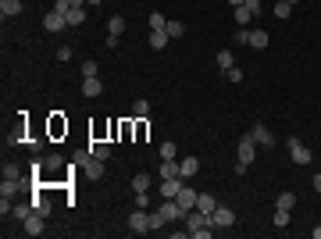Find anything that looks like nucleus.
<instances>
[{"label":"nucleus","instance_id":"79ce46f5","mask_svg":"<svg viewBox=\"0 0 321 239\" xmlns=\"http://www.w3.org/2000/svg\"><path fill=\"white\" fill-rule=\"evenodd\" d=\"M54 57H57V61H64V64H68V57H71V47H61V50H57V54H54Z\"/></svg>","mask_w":321,"mask_h":239},{"label":"nucleus","instance_id":"f257e3e1","mask_svg":"<svg viewBox=\"0 0 321 239\" xmlns=\"http://www.w3.org/2000/svg\"><path fill=\"white\" fill-rule=\"evenodd\" d=\"M75 168H83V175H86V179H93V182H97V179H104V161H97V157L90 153V146H86L83 153H75Z\"/></svg>","mask_w":321,"mask_h":239},{"label":"nucleus","instance_id":"a18cd8bd","mask_svg":"<svg viewBox=\"0 0 321 239\" xmlns=\"http://www.w3.org/2000/svg\"><path fill=\"white\" fill-rule=\"evenodd\" d=\"M228 4H232V8H243V4H247V0H228Z\"/></svg>","mask_w":321,"mask_h":239},{"label":"nucleus","instance_id":"c85d7f7f","mask_svg":"<svg viewBox=\"0 0 321 239\" xmlns=\"http://www.w3.org/2000/svg\"><path fill=\"white\" fill-rule=\"evenodd\" d=\"M146 114H150V104H146V100H136V104H132V118H139V122H143Z\"/></svg>","mask_w":321,"mask_h":239},{"label":"nucleus","instance_id":"6e6552de","mask_svg":"<svg viewBox=\"0 0 321 239\" xmlns=\"http://www.w3.org/2000/svg\"><path fill=\"white\" fill-rule=\"evenodd\" d=\"M22 232H25V235H43V232H47V228H43V214L32 211V214L22 221Z\"/></svg>","mask_w":321,"mask_h":239},{"label":"nucleus","instance_id":"c756f323","mask_svg":"<svg viewBox=\"0 0 321 239\" xmlns=\"http://www.w3.org/2000/svg\"><path fill=\"white\" fill-rule=\"evenodd\" d=\"M97 71H100L97 61H83V78H97Z\"/></svg>","mask_w":321,"mask_h":239},{"label":"nucleus","instance_id":"09e8293b","mask_svg":"<svg viewBox=\"0 0 321 239\" xmlns=\"http://www.w3.org/2000/svg\"><path fill=\"white\" fill-rule=\"evenodd\" d=\"M86 4H93V8H97V4H104V0H86Z\"/></svg>","mask_w":321,"mask_h":239},{"label":"nucleus","instance_id":"39448f33","mask_svg":"<svg viewBox=\"0 0 321 239\" xmlns=\"http://www.w3.org/2000/svg\"><path fill=\"white\" fill-rule=\"evenodd\" d=\"M211 225H214V228H228V225H235V211L225 207V204H218V211L211 214Z\"/></svg>","mask_w":321,"mask_h":239},{"label":"nucleus","instance_id":"a878e982","mask_svg":"<svg viewBox=\"0 0 321 239\" xmlns=\"http://www.w3.org/2000/svg\"><path fill=\"white\" fill-rule=\"evenodd\" d=\"M293 204H296L293 193H278V200H275V207H282V211H293Z\"/></svg>","mask_w":321,"mask_h":239},{"label":"nucleus","instance_id":"393cba45","mask_svg":"<svg viewBox=\"0 0 321 239\" xmlns=\"http://www.w3.org/2000/svg\"><path fill=\"white\" fill-rule=\"evenodd\" d=\"M293 15V4L289 0H275V18H289Z\"/></svg>","mask_w":321,"mask_h":239},{"label":"nucleus","instance_id":"8fccbe9b","mask_svg":"<svg viewBox=\"0 0 321 239\" xmlns=\"http://www.w3.org/2000/svg\"><path fill=\"white\" fill-rule=\"evenodd\" d=\"M289 4H296V0H289Z\"/></svg>","mask_w":321,"mask_h":239},{"label":"nucleus","instance_id":"a19ab883","mask_svg":"<svg viewBox=\"0 0 321 239\" xmlns=\"http://www.w3.org/2000/svg\"><path fill=\"white\" fill-rule=\"evenodd\" d=\"M54 11H57V15H68V11H71V4H68V0H57Z\"/></svg>","mask_w":321,"mask_h":239},{"label":"nucleus","instance_id":"b1692460","mask_svg":"<svg viewBox=\"0 0 321 239\" xmlns=\"http://www.w3.org/2000/svg\"><path fill=\"white\" fill-rule=\"evenodd\" d=\"M64 18H68V25H83L86 22V8H71Z\"/></svg>","mask_w":321,"mask_h":239},{"label":"nucleus","instance_id":"4be33fe9","mask_svg":"<svg viewBox=\"0 0 321 239\" xmlns=\"http://www.w3.org/2000/svg\"><path fill=\"white\" fill-rule=\"evenodd\" d=\"M250 22H254V11H250L247 4H243V8H235V25H243V29H247Z\"/></svg>","mask_w":321,"mask_h":239},{"label":"nucleus","instance_id":"c03bdc74","mask_svg":"<svg viewBox=\"0 0 321 239\" xmlns=\"http://www.w3.org/2000/svg\"><path fill=\"white\" fill-rule=\"evenodd\" d=\"M314 189H317V193H321V172H317V175H314Z\"/></svg>","mask_w":321,"mask_h":239},{"label":"nucleus","instance_id":"dca6fc26","mask_svg":"<svg viewBox=\"0 0 321 239\" xmlns=\"http://www.w3.org/2000/svg\"><path fill=\"white\" fill-rule=\"evenodd\" d=\"M200 172V161H196V157H182V165H179V175L182 179H193Z\"/></svg>","mask_w":321,"mask_h":239},{"label":"nucleus","instance_id":"0eeeda50","mask_svg":"<svg viewBox=\"0 0 321 239\" xmlns=\"http://www.w3.org/2000/svg\"><path fill=\"white\" fill-rule=\"evenodd\" d=\"M179 189H182V175H175V179H160V200H175Z\"/></svg>","mask_w":321,"mask_h":239},{"label":"nucleus","instance_id":"4468645a","mask_svg":"<svg viewBox=\"0 0 321 239\" xmlns=\"http://www.w3.org/2000/svg\"><path fill=\"white\" fill-rule=\"evenodd\" d=\"M268 43H271V36H268L264 29H250V47H254V50H264Z\"/></svg>","mask_w":321,"mask_h":239},{"label":"nucleus","instance_id":"9b49d317","mask_svg":"<svg viewBox=\"0 0 321 239\" xmlns=\"http://www.w3.org/2000/svg\"><path fill=\"white\" fill-rule=\"evenodd\" d=\"M196 211H204V214L211 218V214L218 211V200H214L211 193H200V196H196Z\"/></svg>","mask_w":321,"mask_h":239},{"label":"nucleus","instance_id":"6ab92c4d","mask_svg":"<svg viewBox=\"0 0 321 239\" xmlns=\"http://www.w3.org/2000/svg\"><path fill=\"white\" fill-rule=\"evenodd\" d=\"M32 207H36V214H43V218H47V214H50V207H54V204H50V200H47V196H43V193H36V196H32Z\"/></svg>","mask_w":321,"mask_h":239},{"label":"nucleus","instance_id":"f03ea898","mask_svg":"<svg viewBox=\"0 0 321 239\" xmlns=\"http://www.w3.org/2000/svg\"><path fill=\"white\" fill-rule=\"evenodd\" d=\"M254 157H257V139H254V132H250V136H243V139L235 143V161L250 168V165H254Z\"/></svg>","mask_w":321,"mask_h":239},{"label":"nucleus","instance_id":"58836bf2","mask_svg":"<svg viewBox=\"0 0 321 239\" xmlns=\"http://www.w3.org/2000/svg\"><path fill=\"white\" fill-rule=\"evenodd\" d=\"M4 179H22V168L18 165H4Z\"/></svg>","mask_w":321,"mask_h":239},{"label":"nucleus","instance_id":"20e7f679","mask_svg":"<svg viewBox=\"0 0 321 239\" xmlns=\"http://www.w3.org/2000/svg\"><path fill=\"white\" fill-rule=\"evenodd\" d=\"M289 157H293L296 165H310L314 153H310V146H307L303 139H289Z\"/></svg>","mask_w":321,"mask_h":239},{"label":"nucleus","instance_id":"f8f14e48","mask_svg":"<svg viewBox=\"0 0 321 239\" xmlns=\"http://www.w3.org/2000/svg\"><path fill=\"white\" fill-rule=\"evenodd\" d=\"M64 25H68V18H64V15H57V11H50V15L43 18V29H47V32H61Z\"/></svg>","mask_w":321,"mask_h":239},{"label":"nucleus","instance_id":"e433bc0d","mask_svg":"<svg viewBox=\"0 0 321 239\" xmlns=\"http://www.w3.org/2000/svg\"><path fill=\"white\" fill-rule=\"evenodd\" d=\"M235 43H247V47H250V29L239 25V29H235Z\"/></svg>","mask_w":321,"mask_h":239},{"label":"nucleus","instance_id":"f704fd0d","mask_svg":"<svg viewBox=\"0 0 321 239\" xmlns=\"http://www.w3.org/2000/svg\"><path fill=\"white\" fill-rule=\"evenodd\" d=\"M211 232H214V225H204V228H189V235H196V239H211Z\"/></svg>","mask_w":321,"mask_h":239},{"label":"nucleus","instance_id":"4c0bfd02","mask_svg":"<svg viewBox=\"0 0 321 239\" xmlns=\"http://www.w3.org/2000/svg\"><path fill=\"white\" fill-rule=\"evenodd\" d=\"M225 78H228V83H243V71H239V68H235V64H232V68H228V71H225Z\"/></svg>","mask_w":321,"mask_h":239},{"label":"nucleus","instance_id":"de8ad7c7","mask_svg":"<svg viewBox=\"0 0 321 239\" xmlns=\"http://www.w3.org/2000/svg\"><path fill=\"white\" fill-rule=\"evenodd\" d=\"M310 235H314V239H321V225H317V228H310Z\"/></svg>","mask_w":321,"mask_h":239},{"label":"nucleus","instance_id":"412c9836","mask_svg":"<svg viewBox=\"0 0 321 239\" xmlns=\"http://www.w3.org/2000/svg\"><path fill=\"white\" fill-rule=\"evenodd\" d=\"M32 211H36V207H32V200H25V204H15V207H11V214H15L18 221H25Z\"/></svg>","mask_w":321,"mask_h":239},{"label":"nucleus","instance_id":"72a5a7b5","mask_svg":"<svg viewBox=\"0 0 321 239\" xmlns=\"http://www.w3.org/2000/svg\"><path fill=\"white\" fill-rule=\"evenodd\" d=\"M165 25H168V18L160 15V11H153V15H150V29H165Z\"/></svg>","mask_w":321,"mask_h":239},{"label":"nucleus","instance_id":"2eb2a0df","mask_svg":"<svg viewBox=\"0 0 321 239\" xmlns=\"http://www.w3.org/2000/svg\"><path fill=\"white\" fill-rule=\"evenodd\" d=\"M168 39H172V36H168L165 29H150V47H153V50H165Z\"/></svg>","mask_w":321,"mask_h":239},{"label":"nucleus","instance_id":"ddd939ff","mask_svg":"<svg viewBox=\"0 0 321 239\" xmlns=\"http://www.w3.org/2000/svg\"><path fill=\"white\" fill-rule=\"evenodd\" d=\"M254 139H257V143H264V150H268V146H275V136H271V129H268L264 122H257V125H254Z\"/></svg>","mask_w":321,"mask_h":239},{"label":"nucleus","instance_id":"c9c22d12","mask_svg":"<svg viewBox=\"0 0 321 239\" xmlns=\"http://www.w3.org/2000/svg\"><path fill=\"white\" fill-rule=\"evenodd\" d=\"M165 32H168V36H182V32H186V25H182V22H168V25H165Z\"/></svg>","mask_w":321,"mask_h":239},{"label":"nucleus","instance_id":"37998d69","mask_svg":"<svg viewBox=\"0 0 321 239\" xmlns=\"http://www.w3.org/2000/svg\"><path fill=\"white\" fill-rule=\"evenodd\" d=\"M247 8H250V11H254V18H257V15H261V0H247Z\"/></svg>","mask_w":321,"mask_h":239},{"label":"nucleus","instance_id":"7ed1b4c3","mask_svg":"<svg viewBox=\"0 0 321 239\" xmlns=\"http://www.w3.org/2000/svg\"><path fill=\"white\" fill-rule=\"evenodd\" d=\"M129 232H136V235H143V232H150V211H143V207H136V211L129 214Z\"/></svg>","mask_w":321,"mask_h":239},{"label":"nucleus","instance_id":"1a4fd4ad","mask_svg":"<svg viewBox=\"0 0 321 239\" xmlns=\"http://www.w3.org/2000/svg\"><path fill=\"white\" fill-rule=\"evenodd\" d=\"M196 196H200V193H193L189 186H182V189H179V196H175V200H179V207H182V211L189 214V211L196 207Z\"/></svg>","mask_w":321,"mask_h":239},{"label":"nucleus","instance_id":"7c9ffc66","mask_svg":"<svg viewBox=\"0 0 321 239\" xmlns=\"http://www.w3.org/2000/svg\"><path fill=\"white\" fill-rule=\"evenodd\" d=\"M43 161H47V172H57V168L64 165V157H61V153H50V157H43Z\"/></svg>","mask_w":321,"mask_h":239},{"label":"nucleus","instance_id":"cd10ccee","mask_svg":"<svg viewBox=\"0 0 321 239\" xmlns=\"http://www.w3.org/2000/svg\"><path fill=\"white\" fill-rule=\"evenodd\" d=\"M122 29H125V18H122V15H114V18L107 22V32H111V36H122Z\"/></svg>","mask_w":321,"mask_h":239},{"label":"nucleus","instance_id":"a211bd4d","mask_svg":"<svg viewBox=\"0 0 321 239\" xmlns=\"http://www.w3.org/2000/svg\"><path fill=\"white\" fill-rule=\"evenodd\" d=\"M0 15H4V18L22 15V0H0Z\"/></svg>","mask_w":321,"mask_h":239},{"label":"nucleus","instance_id":"423d86ee","mask_svg":"<svg viewBox=\"0 0 321 239\" xmlns=\"http://www.w3.org/2000/svg\"><path fill=\"white\" fill-rule=\"evenodd\" d=\"M160 214H165V221H186V211L179 207V200H160V207H157Z\"/></svg>","mask_w":321,"mask_h":239},{"label":"nucleus","instance_id":"ea45409f","mask_svg":"<svg viewBox=\"0 0 321 239\" xmlns=\"http://www.w3.org/2000/svg\"><path fill=\"white\" fill-rule=\"evenodd\" d=\"M175 153H179L175 143H160V157H175Z\"/></svg>","mask_w":321,"mask_h":239},{"label":"nucleus","instance_id":"49530a36","mask_svg":"<svg viewBox=\"0 0 321 239\" xmlns=\"http://www.w3.org/2000/svg\"><path fill=\"white\" fill-rule=\"evenodd\" d=\"M68 4H71V8H83V4H86V0H68Z\"/></svg>","mask_w":321,"mask_h":239},{"label":"nucleus","instance_id":"9d476101","mask_svg":"<svg viewBox=\"0 0 321 239\" xmlns=\"http://www.w3.org/2000/svg\"><path fill=\"white\" fill-rule=\"evenodd\" d=\"M157 175H160V179H175V175H179V161H175V157H160Z\"/></svg>","mask_w":321,"mask_h":239},{"label":"nucleus","instance_id":"aec40b11","mask_svg":"<svg viewBox=\"0 0 321 239\" xmlns=\"http://www.w3.org/2000/svg\"><path fill=\"white\" fill-rule=\"evenodd\" d=\"M90 153L97 157V161H107L111 157V143H90Z\"/></svg>","mask_w":321,"mask_h":239},{"label":"nucleus","instance_id":"bb28decb","mask_svg":"<svg viewBox=\"0 0 321 239\" xmlns=\"http://www.w3.org/2000/svg\"><path fill=\"white\" fill-rule=\"evenodd\" d=\"M214 61H218V68H221V71H228V68H232V50H218V54H214Z\"/></svg>","mask_w":321,"mask_h":239},{"label":"nucleus","instance_id":"f3484780","mask_svg":"<svg viewBox=\"0 0 321 239\" xmlns=\"http://www.w3.org/2000/svg\"><path fill=\"white\" fill-rule=\"evenodd\" d=\"M100 93H104L100 78H83V97H100Z\"/></svg>","mask_w":321,"mask_h":239},{"label":"nucleus","instance_id":"473e14b6","mask_svg":"<svg viewBox=\"0 0 321 239\" xmlns=\"http://www.w3.org/2000/svg\"><path fill=\"white\" fill-rule=\"evenodd\" d=\"M136 207H143V211H150V189H143V193H136V200H132Z\"/></svg>","mask_w":321,"mask_h":239},{"label":"nucleus","instance_id":"5701e85b","mask_svg":"<svg viewBox=\"0 0 321 239\" xmlns=\"http://www.w3.org/2000/svg\"><path fill=\"white\" fill-rule=\"evenodd\" d=\"M143 189H150V175H146V172L132 175V193H143Z\"/></svg>","mask_w":321,"mask_h":239},{"label":"nucleus","instance_id":"2f4dec72","mask_svg":"<svg viewBox=\"0 0 321 239\" xmlns=\"http://www.w3.org/2000/svg\"><path fill=\"white\" fill-rule=\"evenodd\" d=\"M286 225H289V211L275 207V228H286Z\"/></svg>","mask_w":321,"mask_h":239}]
</instances>
